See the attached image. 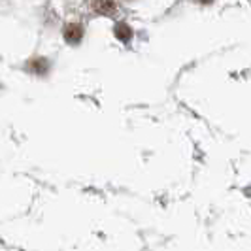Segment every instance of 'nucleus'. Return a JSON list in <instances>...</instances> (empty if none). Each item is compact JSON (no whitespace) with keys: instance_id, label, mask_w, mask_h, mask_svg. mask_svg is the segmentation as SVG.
<instances>
[{"instance_id":"nucleus-4","label":"nucleus","mask_w":251,"mask_h":251,"mask_svg":"<svg viewBox=\"0 0 251 251\" xmlns=\"http://www.w3.org/2000/svg\"><path fill=\"white\" fill-rule=\"evenodd\" d=\"M30 68H32L36 74H44V72H46V68H48V64H46V61H44V59H38L36 63L30 64Z\"/></svg>"},{"instance_id":"nucleus-2","label":"nucleus","mask_w":251,"mask_h":251,"mask_svg":"<svg viewBox=\"0 0 251 251\" xmlns=\"http://www.w3.org/2000/svg\"><path fill=\"white\" fill-rule=\"evenodd\" d=\"M81 36H83L81 25H77V23L66 25V28H64V40H66L68 44H77V42L81 40Z\"/></svg>"},{"instance_id":"nucleus-3","label":"nucleus","mask_w":251,"mask_h":251,"mask_svg":"<svg viewBox=\"0 0 251 251\" xmlns=\"http://www.w3.org/2000/svg\"><path fill=\"white\" fill-rule=\"evenodd\" d=\"M115 36L119 38V40H123V42H128L130 36H132V30L125 23H117L115 25Z\"/></svg>"},{"instance_id":"nucleus-1","label":"nucleus","mask_w":251,"mask_h":251,"mask_svg":"<svg viewBox=\"0 0 251 251\" xmlns=\"http://www.w3.org/2000/svg\"><path fill=\"white\" fill-rule=\"evenodd\" d=\"M87 4L97 15H113L115 10H117L113 0H89Z\"/></svg>"}]
</instances>
